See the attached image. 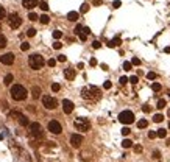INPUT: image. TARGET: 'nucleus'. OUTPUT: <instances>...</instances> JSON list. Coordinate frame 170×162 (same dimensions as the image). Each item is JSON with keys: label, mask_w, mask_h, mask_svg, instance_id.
Returning a JSON list of instances; mask_svg holds the SVG:
<instances>
[{"label": "nucleus", "mask_w": 170, "mask_h": 162, "mask_svg": "<svg viewBox=\"0 0 170 162\" xmlns=\"http://www.w3.org/2000/svg\"><path fill=\"white\" fill-rule=\"evenodd\" d=\"M75 34H78V38L81 39V41H86L87 39V34L84 33V30H83L81 25H77L75 26Z\"/></svg>", "instance_id": "4468645a"}, {"label": "nucleus", "mask_w": 170, "mask_h": 162, "mask_svg": "<svg viewBox=\"0 0 170 162\" xmlns=\"http://www.w3.org/2000/svg\"><path fill=\"white\" fill-rule=\"evenodd\" d=\"M131 64H133V66H140V59H139V58H133V59H131Z\"/></svg>", "instance_id": "ea45409f"}, {"label": "nucleus", "mask_w": 170, "mask_h": 162, "mask_svg": "<svg viewBox=\"0 0 170 162\" xmlns=\"http://www.w3.org/2000/svg\"><path fill=\"white\" fill-rule=\"evenodd\" d=\"M81 142H83V137L80 136V134H74V136L70 137V143H72V147H75V148H78L81 145Z\"/></svg>", "instance_id": "f8f14e48"}, {"label": "nucleus", "mask_w": 170, "mask_h": 162, "mask_svg": "<svg viewBox=\"0 0 170 162\" xmlns=\"http://www.w3.org/2000/svg\"><path fill=\"white\" fill-rule=\"evenodd\" d=\"M39 0H22V5L27 8V10H33L34 6H38Z\"/></svg>", "instance_id": "ddd939ff"}, {"label": "nucleus", "mask_w": 170, "mask_h": 162, "mask_svg": "<svg viewBox=\"0 0 170 162\" xmlns=\"http://www.w3.org/2000/svg\"><path fill=\"white\" fill-rule=\"evenodd\" d=\"M92 47H94L95 50H98V48H100V47H102V44H100V42H98V41H94V42H92Z\"/></svg>", "instance_id": "37998d69"}, {"label": "nucleus", "mask_w": 170, "mask_h": 162, "mask_svg": "<svg viewBox=\"0 0 170 162\" xmlns=\"http://www.w3.org/2000/svg\"><path fill=\"white\" fill-rule=\"evenodd\" d=\"M164 51H165V53H170V47H165V48H164Z\"/></svg>", "instance_id": "13d9d810"}, {"label": "nucleus", "mask_w": 170, "mask_h": 162, "mask_svg": "<svg viewBox=\"0 0 170 162\" xmlns=\"http://www.w3.org/2000/svg\"><path fill=\"white\" fill-rule=\"evenodd\" d=\"M168 128H170V122H168Z\"/></svg>", "instance_id": "052dcab7"}, {"label": "nucleus", "mask_w": 170, "mask_h": 162, "mask_svg": "<svg viewBox=\"0 0 170 162\" xmlns=\"http://www.w3.org/2000/svg\"><path fill=\"white\" fill-rule=\"evenodd\" d=\"M119 120L123 123V125H131L134 122V114L131 111H122L119 114Z\"/></svg>", "instance_id": "423d86ee"}, {"label": "nucleus", "mask_w": 170, "mask_h": 162, "mask_svg": "<svg viewBox=\"0 0 170 162\" xmlns=\"http://www.w3.org/2000/svg\"><path fill=\"white\" fill-rule=\"evenodd\" d=\"M147 126H148V122H147L145 119H142V120H139V122H137V128H140V129H142V128H147Z\"/></svg>", "instance_id": "412c9836"}, {"label": "nucleus", "mask_w": 170, "mask_h": 162, "mask_svg": "<svg viewBox=\"0 0 170 162\" xmlns=\"http://www.w3.org/2000/svg\"><path fill=\"white\" fill-rule=\"evenodd\" d=\"M30 131H31L33 136H36V137L42 136V128H41L39 123H30Z\"/></svg>", "instance_id": "9d476101"}, {"label": "nucleus", "mask_w": 170, "mask_h": 162, "mask_svg": "<svg viewBox=\"0 0 170 162\" xmlns=\"http://www.w3.org/2000/svg\"><path fill=\"white\" fill-rule=\"evenodd\" d=\"M61 36H62V31H59V30H55V31H53V38H55V39H59Z\"/></svg>", "instance_id": "473e14b6"}, {"label": "nucleus", "mask_w": 170, "mask_h": 162, "mask_svg": "<svg viewBox=\"0 0 170 162\" xmlns=\"http://www.w3.org/2000/svg\"><path fill=\"white\" fill-rule=\"evenodd\" d=\"M142 111H144V112H150L151 109H150V106H147V104H145L144 107H142Z\"/></svg>", "instance_id": "864d4df0"}, {"label": "nucleus", "mask_w": 170, "mask_h": 162, "mask_svg": "<svg viewBox=\"0 0 170 162\" xmlns=\"http://www.w3.org/2000/svg\"><path fill=\"white\" fill-rule=\"evenodd\" d=\"M156 136H158V132H155V131H150V132H148V137H150V139H155Z\"/></svg>", "instance_id": "09e8293b"}, {"label": "nucleus", "mask_w": 170, "mask_h": 162, "mask_svg": "<svg viewBox=\"0 0 170 162\" xmlns=\"http://www.w3.org/2000/svg\"><path fill=\"white\" fill-rule=\"evenodd\" d=\"M56 61H58V59H53V58H52V59H49V61H47V66H49V67H55Z\"/></svg>", "instance_id": "c9c22d12"}, {"label": "nucleus", "mask_w": 170, "mask_h": 162, "mask_svg": "<svg viewBox=\"0 0 170 162\" xmlns=\"http://www.w3.org/2000/svg\"><path fill=\"white\" fill-rule=\"evenodd\" d=\"M91 66H97V59H95V58L91 59Z\"/></svg>", "instance_id": "5fc2aeb1"}, {"label": "nucleus", "mask_w": 170, "mask_h": 162, "mask_svg": "<svg viewBox=\"0 0 170 162\" xmlns=\"http://www.w3.org/2000/svg\"><path fill=\"white\" fill-rule=\"evenodd\" d=\"M0 62L5 66H11L14 64V53H5V55L0 56Z\"/></svg>", "instance_id": "6e6552de"}, {"label": "nucleus", "mask_w": 170, "mask_h": 162, "mask_svg": "<svg viewBox=\"0 0 170 162\" xmlns=\"http://www.w3.org/2000/svg\"><path fill=\"white\" fill-rule=\"evenodd\" d=\"M28 19L34 22V20H39V16H38L36 13H30V16H28Z\"/></svg>", "instance_id": "c756f323"}, {"label": "nucleus", "mask_w": 170, "mask_h": 162, "mask_svg": "<svg viewBox=\"0 0 170 162\" xmlns=\"http://www.w3.org/2000/svg\"><path fill=\"white\" fill-rule=\"evenodd\" d=\"M62 111H64L66 114H70L74 111V103L70 100H62Z\"/></svg>", "instance_id": "9b49d317"}, {"label": "nucleus", "mask_w": 170, "mask_h": 162, "mask_svg": "<svg viewBox=\"0 0 170 162\" xmlns=\"http://www.w3.org/2000/svg\"><path fill=\"white\" fill-rule=\"evenodd\" d=\"M8 25H10L13 30L19 28V26L22 25V19H20V16L17 14V13H11L10 16H8Z\"/></svg>", "instance_id": "39448f33"}, {"label": "nucleus", "mask_w": 170, "mask_h": 162, "mask_svg": "<svg viewBox=\"0 0 170 162\" xmlns=\"http://www.w3.org/2000/svg\"><path fill=\"white\" fill-rule=\"evenodd\" d=\"M42 104H44L46 109H55V107L58 106V101L52 95H44L42 97Z\"/></svg>", "instance_id": "0eeeda50"}, {"label": "nucleus", "mask_w": 170, "mask_h": 162, "mask_svg": "<svg viewBox=\"0 0 170 162\" xmlns=\"http://www.w3.org/2000/svg\"><path fill=\"white\" fill-rule=\"evenodd\" d=\"M31 95H33V98H39V95H41V89H39L38 86H34V87L31 89Z\"/></svg>", "instance_id": "6ab92c4d"}, {"label": "nucleus", "mask_w": 170, "mask_h": 162, "mask_svg": "<svg viewBox=\"0 0 170 162\" xmlns=\"http://www.w3.org/2000/svg\"><path fill=\"white\" fill-rule=\"evenodd\" d=\"M49 131L50 132H53V134H61V131H62V128H61V125L56 122V120H52V122H49Z\"/></svg>", "instance_id": "1a4fd4ad"}, {"label": "nucleus", "mask_w": 170, "mask_h": 162, "mask_svg": "<svg viewBox=\"0 0 170 162\" xmlns=\"http://www.w3.org/2000/svg\"><path fill=\"white\" fill-rule=\"evenodd\" d=\"M165 104H167V101H165V100H159L156 107H158V109H164V107H165Z\"/></svg>", "instance_id": "c85d7f7f"}, {"label": "nucleus", "mask_w": 170, "mask_h": 162, "mask_svg": "<svg viewBox=\"0 0 170 162\" xmlns=\"http://www.w3.org/2000/svg\"><path fill=\"white\" fill-rule=\"evenodd\" d=\"M11 115H14V117H17V119H19V123L22 125V126H27V125H28V120H27L25 115H22V114H19V112H13Z\"/></svg>", "instance_id": "2eb2a0df"}, {"label": "nucleus", "mask_w": 170, "mask_h": 162, "mask_svg": "<svg viewBox=\"0 0 170 162\" xmlns=\"http://www.w3.org/2000/svg\"><path fill=\"white\" fill-rule=\"evenodd\" d=\"M11 97L14 98L16 101H22L27 98V89L20 84H14L11 87Z\"/></svg>", "instance_id": "f257e3e1"}, {"label": "nucleus", "mask_w": 170, "mask_h": 162, "mask_svg": "<svg viewBox=\"0 0 170 162\" xmlns=\"http://www.w3.org/2000/svg\"><path fill=\"white\" fill-rule=\"evenodd\" d=\"M13 79H14V76H13L11 73H8V75L5 76V84H6V86H10V84L13 83Z\"/></svg>", "instance_id": "4be33fe9"}, {"label": "nucleus", "mask_w": 170, "mask_h": 162, "mask_svg": "<svg viewBox=\"0 0 170 162\" xmlns=\"http://www.w3.org/2000/svg\"><path fill=\"white\" fill-rule=\"evenodd\" d=\"M74 125H75V128L78 131H83V132L89 131V128H91V123H89V120L84 119V117H78V119L74 122Z\"/></svg>", "instance_id": "20e7f679"}, {"label": "nucleus", "mask_w": 170, "mask_h": 162, "mask_svg": "<svg viewBox=\"0 0 170 162\" xmlns=\"http://www.w3.org/2000/svg\"><path fill=\"white\" fill-rule=\"evenodd\" d=\"M120 42H122L120 38H114V39H111V41L108 42V47H111V48H112V47H119Z\"/></svg>", "instance_id": "a211bd4d"}, {"label": "nucleus", "mask_w": 170, "mask_h": 162, "mask_svg": "<svg viewBox=\"0 0 170 162\" xmlns=\"http://www.w3.org/2000/svg\"><path fill=\"white\" fill-rule=\"evenodd\" d=\"M103 87H105V89H111V87H112V83H111V81H105Z\"/></svg>", "instance_id": "de8ad7c7"}, {"label": "nucleus", "mask_w": 170, "mask_h": 162, "mask_svg": "<svg viewBox=\"0 0 170 162\" xmlns=\"http://www.w3.org/2000/svg\"><path fill=\"white\" fill-rule=\"evenodd\" d=\"M153 157H156V159H159V157H161V153H159L158 150H156V151H153Z\"/></svg>", "instance_id": "3c124183"}, {"label": "nucleus", "mask_w": 170, "mask_h": 162, "mask_svg": "<svg viewBox=\"0 0 170 162\" xmlns=\"http://www.w3.org/2000/svg\"><path fill=\"white\" fill-rule=\"evenodd\" d=\"M134 151H136V153H140V151H142V147H140V145H136V147H134Z\"/></svg>", "instance_id": "603ef678"}, {"label": "nucleus", "mask_w": 170, "mask_h": 162, "mask_svg": "<svg viewBox=\"0 0 170 162\" xmlns=\"http://www.w3.org/2000/svg\"><path fill=\"white\" fill-rule=\"evenodd\" d=\"M167 115H168V117H170V109H168V111H167Z\"/></svg>", "instance_id": "bf43d9fd"}, {"label": "nucleus", "mask_w": 170, "mask_h": 162, "mask_svg": "<svg viewBox=\"0 0 170 162\" xmlns=\"http://www.w3.org/2000/svg\"><path fill=\"white\" fill-rule=\"evenodd\" d=\"M3 47H6V38L3 34H0V48H3Z\"/></svg>", "instance_id": "bb28decb"}, {"label": "nucleus", "mask_w": 170, "mask_h": 162, "mask_svg": "<svg viewBox=\"0 0 170 162\" xmlns=\"http://www.w3.org/2000/svg\"><path fill=\"white\" fill-rule=\"evenodd\" d=\"M147 78H148V79H156V73H155V72H148V73H147Z\"/></svg>", "instance_id": "a19ab883"}, {"label": "nucleus", "mask_w": 170, "mask_h": 162, "mask_svg": "<svg viewBox=\"0 0 170 162\" xmlns=\"http://www.w3.org/2000/svg\"><path fill=\"white\" fill-rule=\"evenodd\" d=\"M151 89H153L155 92H159V91H161V84H159V83H153V86H151Z\"/></svg>", "instance_id": "f704fd0d"}, {"label": "nucleus", "mask_w": 170, "mask_h": 162, "mask_svg": "<svg viewBox=\"0 0 170 162\" xmlns=\"http://www.w3.org/2000/svg\"><path fill=\"white\" fill-rule=\"evenodd\" d=\"M122 147H123V148H131V147H133V142H131L130 139H125V140L122 142Z\"/></svg>", "instance_id": "5701e85b"}, {"label": "nucleus", "mask_w": 170, "mask_h": 162, "mask_svg": "<svg viewBox=\"0 0 170 162\" xmlns=\"http://www.w3.org/2000/svg\"><path fill=\"white\" fill-rule=\"evenodd\" d=\"M120 84H127L128 83V81H130V78H127V76H120Z\"/></svg>", "instance_id": "c03bdc74"}, {"label": "nucleus", "mask_w": 170, "mask_h": 162, "mask_svg": "<svg viewBox=\"0 0 170 162\" xmlns=\"http://www.w3.org/2000/svg\"><path fill=\"white\" fill-rule=\"evenodd\" d=\"M59 89H61V86H59L58 83H53V84H52V91H53V92H58Z\"/></svg>", "instance_id": "4c0bfd02"}, {"label": "nucleus", "mask_w": 170, "mask_h": 162, "mask_svg": "<svg viewBox=\"0 0 170 162\" xmlns=\"http://www.w3.org/2000/svg\"><path fill=\"white\" fill-rule=\"evenodd\" d=\"M64 76L69 79V81H72L75 78V69H66L64 70Z\"/></svg>", "instance_id": "dca6fc26"}, {"label": "nucleus", "mask_w": 170, "mask_h": 162, "mask_svg": "<svg viewBox=\"0 0 170 162\" xmlns=\"http://www.w3.org/2000/svg\"><path fill=\"white\" fill-rule=\"evenodd\" d=\"M83 30H84V33H86V34H89V33H91V30H89L87 26H83Z\"/></svg>", "instance_id": "4d7b16f0"}, {"label": "nucleus", "mask_w": 170, "mask_h": 162, "mask_svg": "<svg viewBox=\"0 0 170 162\" xmlns=\"http://www.w3.org/2000/svg\"><path fill=\"white\" fill-rule=\"evenodd\" d=\"M153 120H155L156 123H161V122L164 120V115H162V114H156V115L153 117Z\"/></svg>", "instance_id": "a878e982"}, {"label": "nucleus", "mask_w": 170, "mask_h": 162, "mask_svg": "<svg viewBox=\"0 0 170 162\" xmlns=\"http://www.w3.org/2000/svg\"><path fill=\"white\" fill-rule=\"evenodd\" d=\"M81 95L84 100H98L100 98V91L94 86H89V87H84L81 91Z\"/></svg>", "instance_id": "f03ea898"}, {"label": "nucleus", "mask_w": 170, "mask_h": 162, "mask_svg": "<svg viewBox=\"0 0 170 162\" xmlns=\"http://www.w3.org/2000/svg\"><path fill=\"white\" fill-rule=\"evenodd\" d=\"M131 67H133V64H131V62H128V61H125L123 62V70H131Z\"/></svg>", "instance_id": "7c9ffc66"}, {"label": "nucleus", "mask_w": 170, "mask_h": 162, "mask_svg": "<svg viewBox=\"0 0 170 162\" xmlns=\"http://www.w3.org/2000/svg\"><path fill=\"white\" fill-rule=\"evenodd\" d=\"M66 59H67V58H66L64 55H58V61H59V62H64Z\"/></svg>", "instance_id": "8fccbe9b"}, {"label": "nucleus", "mask_w": 170, "mask_h": 162, "mask_svg": "<svg viewBox=\"0 0 170 162\" xmlns=\"http://www.w3.org/2000/svg\"><path fill=\"white\" fill-rule=\"evenodd\" d=\"M39 8H41L42 11H49V5H47V2H44V0H42V2H39Z\"/></svg>", "instance_id": "393cba45"}, {"label": "nucleus", "mask_w": 170, "mask_h": 162, "mask_svg": "<svg viewBox=\"0 0 170 162\" xmlns=\"http://www.w3.org/2000/svg\"><path fill=\"white\" fill-rule=\"evenodd\" d=\"M46 64V61H44V58L41 55H31L28 58V66L33 69V70H39L42 69V66Z\"/></svg>", "instance_id": "7ed1b4c3"}, {"label": "nucleus", "mask_w": 170, "mask_h": 162, "mask_svg": "<svg viewBox=\"0 0 170 162\" xmlns=\"http://www.w3.org/2000/svg\"><path fill=\"white\" fill-rule=\"evenodd\" d=\"M5 16H6V11H5V8L0 5V20L2 19H5Z\"/></svg>", "instance_id": "2f4dec72"}, {"label": "nucleus", "mask_w": 170, "mask_h": 162, "mask_svg": "<svg viewBox=\"0 0 170 162\" xmlns=\"http://www.w3.org/2000/svg\"><path fill=\"white\" fill-rule=\"evenodd\" d=\"M67 19H69L70 22H77V20L80 19V14H78L77 11H70V13H67Z\"/></svg>", "instance_id": "f3484780"}, {"label": "nucleus", "mask_w": 170, "mask_h": 162, "mask_svg": "<svg viewBox=\"0 0 170 162\" xmlns=\"http://www.w3.org/2000/svg\"><path fill=\"white\" fill-rule=\"evenodd\" d=\"M61 47H62V44H61V42H58V41H56L55 44H53V48H55V50H59Z\"/></svg>", "instance_id": "49530a36"}, {"label": "nucleus", "mask_w": 170, "mask_h": 162, "mask_svg": "<svg viewBox=\"0 0 170 162\" xmlns=\"http://www.w3.org/2000/svg\"><path fill=\"white\" fill-rule=\"evenodd\" d=\"M39 22L44 23V25H47V23L50 22V17H49L47 14H42V16H39Z\"/></svg>", "instance_id": "aec40b11"}, {"label": "nucleus", "mask_w": 170, "mask_h": 162, "mask_svg": "<svg viewBox=\"0 0 170 162\" xmlns=\"http://www.w3.org/2000/svg\"><path fill=\"white\" fill-rule=\"evenodd\" d=\"M131 131H130V128L128 126H125V128H122V134H123V136H128V134H130Z\"/></svg>", "instance_id": "a18cd8bd"}, {"label": "nucleus", "mask_w": 170, "mask_h": 162, "mask_svg": "<svg viewBox=\"0 0 170 162\" xmlns=\"http://www.w3.org/2000/svg\"><path fill=\"white\" fill-rule=\"evenodd\" d=\"M94 5L98 6V5H102V0H94Z\"/></svg>", "instance_id": "6e6d98bb"}, {"label": "nucleus", "mask_w": 170, "mask_h": 162, "mask_svg": "<svg viewBox=\"0 0 170 162\" xmlns=\"http://www.w3.org/2000/svg\"><path fill=\"white\" fill-rule=\"evenodd\" d=\"M137 81H139V78H137L136 75L130 76V83H131V84H137Z\"/></svg>", "instance_id": "e433bc0d"}, {"label": "nucleus", "mask_w": 170, "mask_h": 162, "mask_svg": "<svg viewBox=\"0 0 170 162\" xmlns=\"http://www.w3.org/2000/svg\"><path fill=\"white\" fill-rule=\"evenodd\" d=\"M87 11H89V5H87V3H83V5H81V8H80V13L86 14Z\"/></svg>", "instance_id": "cd10ccee"}, {"label": "nucleus", "mask_w": 170, "mask_h": 162, "mask_svg": "<svg viewBox=\"0 0 170 162\" xmlns=\"http://www.w3.org/2000/svg\"><path fill=\"white\" fill-rule=\"evenodd\" d=\"M120 5H122L120 0H115V2H112V8H115V10H117V8H120Z\"/></svg>", "instance_id": "79ce46f5"}, {"label": "nucleus", "mask_w": 170, "mask_h": 162, "mask_svg": "<svg viewBox=\"0 0 170 162\" xmlns=\"http://www.w3.org/2000/svg\"><path fill=\"white\" fill-rule=\"evenodd\" d=\"M34 34H36V30H34V28H28V30H27V36H30V38H33Z\"/></svg>", "instance_id": "72a5a7b5"}, {"label": "nucleus", "mask_w": 170, "mask_h": 162, "mask_svg": "<svg viewBox=\"0 0 170 162\" xmlns=\"http://www.w3.org/2000/svg\"><path fill=\"white\" fill-rule=\"evenodd\" d=\"M28 48H30V44H27V42H22V45H20V50H22V51H27Z\"/></svg>", "instance_id": "58836bf2"}, {"label": "nucleus", "mask_w": 170, "mask_h": 162, "mask_svg": "<svg viewBox=\"0 0 170 162\" xmlns=\"http://www.w3.org/2000/svg\"><path fill=\"white\" fill-rule=\"evenodd\" d=\"M167 136V129H164V128H161V129H158V137H161V139H164Z\"/></svg>", "instance_id": "b1692460"}]
</instances>
